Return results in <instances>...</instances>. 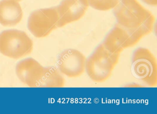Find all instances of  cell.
<instances>
[{
  "instance_id": "6da1fadb",
  "label": "cell",
  "mask_w": 157,
  "mask_h": 114,
  "mask_svg": "<svg viewBox=\"0 0 157 114\" xmlns=\"http://www.w3.org/2000/svg\"><path fill=\"white\" fill-rule=\"evenodd\" d=\"M114 14L117 25L129 33L136 44L153 30L155 17L137 0H118Z\"/></svg>"
},
{
  "instance_id": "7a4b0ae2",
  "label": "cell",
  "mask_w": 157,
  "mask_h": 114,
  "mask_svg": "<svg viewBox=\"0 0 157 114\" xmlns=\"http://www.w3.org/2000/svg\"><path fill=\"white\" fill-rule=\"evenodd\" d=\"M120 55L107 50L102 44L86 59L85 70L90 79L95 82L108 80L119 62Z\"/></svg>"
},
{
  "instance_id": "3957f363",
  "label": "cell",
  "mask_w": 157,
  "mask_h": 114,
  "mask_svg": "<svg viewBox=\"0 0 157 114\" xmlns=\"http://www.w3.org/2000/svg\"><path fill=\"white\" fill-rule=\"evenodd\" d=\"M131 72L136 79L147 86H157V60L148 49L140 48L136 50L132 57Z\"/></svg>"
},
{
  "instance_id": "277c9868",
  "label": "cell",
  "mask_w": 157,
  "mask_h": 114,
  "mask_svg": "<svg viewBox=\"0 0 157 114\" xmlns=\"http://www.w3.org/2000/svg\"><path fill=\"white\" fill-rule=\"evenodd\" d=\"M33 49V42L24 31L10 29L0 34V52L4 56L21 59L30 54Z\"/></svg>"
},
{
  "instance_id": "5b68a950",
  "label": "cell",
  "mask_w": 157,
  "mask_h": 114,
  "mask_svg": "<svg viewBox=\"0 0 157 114\" xmlns=\"http://www.w3.org/2000/svg\"><path fill=\"white\" fill-rule=\"evenodd\" d=\"M58 21L56 6L38 9L29 16L28 29L36 37H45L57 28Z\"/></svg>"
},
{
  "instance_id": "8992f818",
  "label": "cell",
  "mask_w": 157,
  "mask_h": 114,
  "mask_svg": "<svg viewBox=\"0 0 157 114\" xmlns=\"http://www.w3.org/2000/svg\"><path fill=\"white\" fill-rule=\"evenodd\" d=\"M86 59L81 51L68 49L61 52L57 60L59 71L69 78H77L85 70Z\"/></svg>"
},
{
  "instance_id": "52a82bcc",
  "label": "cell",
  "mask_w": 157,
  "mask_h": 114,
  "mask_svg": "<svg viewBox=\"0 0 157 114\" xmlns=\"http://www.w3.org/2000/svg\"><path fill=\"white\" fill-rule=\"evenodd\" d=\"M89 6L85 0H63L56 6L59 17L58 28L63 27L80 19Z\"/></svg>"
},
{
  "instance_id": "ba28073f",
  "label": "cell",
  "mask_w": 157,
  "mask_h": 114,
  "mask_svg": "<svg viewBox=\"0 0 157 114\" xmlns=\"http://www.w3.org/2000/svg\"><path fill=\"white\" fill-rule=\"evenodd\" d=\"M44 67L36 60L28 58L18 63L16 74L20 81L29 87H36L42 77Z\"/></svg>"
},
{
  "instance_id": "9c48e42d",
  "label": "cell",
  "mask_w": 157,
  "mask_h": 114,
  "mask_svg": "<svg viewBox=\"0 0 157 114\" xmlns=\"http://www.w3.org/2000/svg\"><path fill=\"white\" fill-rule=\"evenodd\" d=\"M102 45L110 52L120 55L123 51L136 44L129 33L117 25L106 36Z\"/></svg>"
},
{
  "instance_id": "30bf717a",
  "label": "cell",
  "mask_w": 157,
  "mask_h": 114,
  "mask_svg": "<svg viewBox=\"0 0 157 114\" xmlns=\"http://www.w3.org/2000/svg\"><path fill=\"white\" fill-rule=\"evenodd\" d=\"M23 17L20 4L14 0L0 1V24L5 27L17 25Z\"/></svg>"
},
{
  "instance_id": "8fae6325",
  "label": "cell",
  "mask_w": 157,
  "mask_h": 114,
  "mask_svg": "<svg viewBox=\"0 0 157 114\" xmlns=\"http://www.w3.org/2000/svg\"><path fill=\"white\" fill-rule=\"evenodd\" d=\"M65 85V79L59 70L55 67H44L38 87H62Z\"/></svg>"
},
{
  "instance_id": "7c38bea8",
  "label": "cell",
  "mask_w": 157,
  "mask_h": 114,
  "mask_svg": "<svg viewBox=\"0 0 157 114\" xmlns=\"http://www.w3.org/2000/svg\"><path fill=\"white\" fill-rule=\"evenodd\" d=\"M89 6L99 11H105L114 8L118 0H85Z\"/></svg>"
},
{
  "instance_id": "4fadbf2b",
  "label": "cell",
  "mask_w": 157,
  "mask_h": 114,
  "mask_svg": "<svg viewBox=\"0 0 157 114\" xmlns=\"http://www.w3.org/2000/svg\"><path fill=\"white\" fill-rule=\"evenodd\" d=\"M144 2L148 5L151 6H156L157 5V0H142Z\"/></svg>"
},
{
  "instance_id": "5bb4252c",
  "label": "cell",
  "mask_w": 157,
  "mask_h": 114,
  "mask_svg": "<svg viewBox=\"0 0 157 114\" xmlns=\"http://www.w3.org/2000/svg\"><path fill=\"white\" fill-rule=\"evenodd\" d=\"M14 1H17V2H21L22 0H14Z\"/></svg>"
}]
</instances>
